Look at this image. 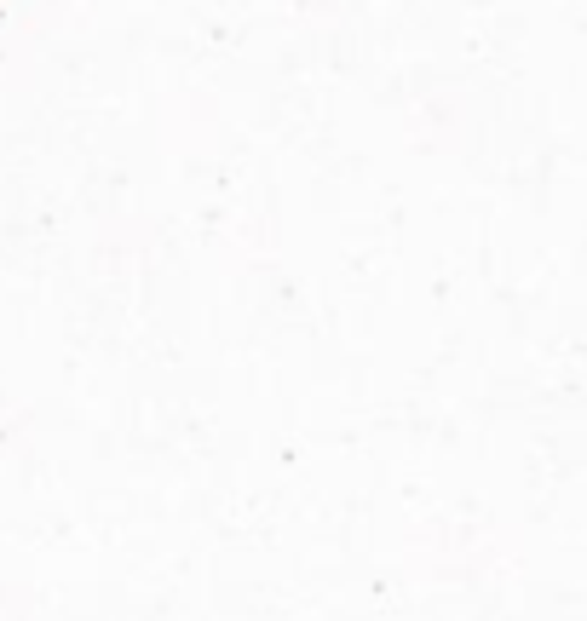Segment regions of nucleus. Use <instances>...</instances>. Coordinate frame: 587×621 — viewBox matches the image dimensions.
<instances>
[]
</instances>
